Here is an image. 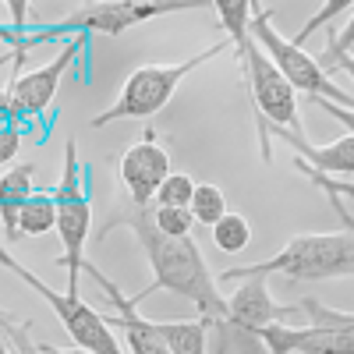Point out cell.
<instances>
[{"label": "cell", "mask_w": 354, "mask_h": 354, "mask_svg": "<svg viewBox=\"0 0 354 354\" xmlns=\"http://www.w3.org/2000/svg\"><path fill=\"white\" fill-rule=\"evenodd\" d=\"M301 315L312 319V326H283L273 322L259 337L270 347V354H354V312L326 308L319 298L298 301Z\"/></svg>", "instance_id": "8"}, {"label": "cell", "mask_w": 354, "mask_h": 354, "mask_svg": "<svg viewBox=\"0 0 354 354\" xmlns=\"http://www.w3.org/2000/svg\"><path fill=\"white\" fill-rule=\"evenodd\" d=\"M344 11H354V4H347V0H330V4H322L319 15H312V18L305 21V28H298V36H294L290 43H294V46H305V43L312 39V32L326 28V25H330L337 15H344Z\"/></svg>", "instance_id": "22"}, {"label": "cell", "mask_w": 354, "mask_h": 354, "mask_svg": "<svg viewBox=\"0 0 354 354\" xmlns=\"http://www.w3.org/2000/svg\"><path fill=\"white\" fill-rule=\"evenodd\" d=\"M39 354H93V351H85V347H53V344H36Z\"/></svg>", "instance_id": "27"}, {"label": "cell", "mask_w": 354, "mask_h": 354, "mask_svg": "<svg viewBox=\"0 0 354 354\" xmlns=\"http://www.w3.org/2000/svg\"><path fill=\"white\" fill-rule=\"evenodd\" d=\"M351 50H354V11H351V18H347V25L340 28V36L326 43V53H322V61H319V64H322V68H326L330 61H337V57H347Z\"/></svg>", "instance_id": "23"}, {"label": "cell", "mask_w": 354, "mask_h": 354, "mask_svg": "<svg viewBox=\"0 0 354 354\" xmlns=\"http://www.w3.org/2000/svg\"><path fill=\"white\" fill-rule=\"evenodd\" d=\"M0 135H4V138H0V163L11 167V160H15V153H18V138H21L11 117H4V131H0Z\"/></svg>", "instance_id": "24"}, {"label": "cell", "mask_w": 354, "mask_h": 354, "mask_svg": "<svg viewBox=\"0 0 354 354\" xmlns=\"http://www.w3.org/2000/svg\"><path fill=\"white\" fill-rule=\"evenodd\" d=\"M85 50V36H75L61 46V53L50 57L46 64L32 68V71H18L15 78H8V88H4V117H36L43 113L53 96H57V88H61V78L75 68L78 61V53Z\"/></svg>", "instance_id": "9"}, {"label": "cell", "mask_w": 354, "mask_h": 354, "mask_svg": "<svg viewBox=\"0 0 354 354\" xmlns=\"http://www.w3.org/2000/svg\"><path fill=\"white\" fill-rule=\"evenodd\" d=\"M117 174H121V185H124V192L135 205H153L156 202L163 181L170 177V153L160 145L153 128L124 149L121 163H117Z\"/></svg>", "instance_id": "11"}, {"label": "cell", "mask_w": 354, "mask_h": 354, "mask_svg": "<svg viewBox=\"0 0 354 354\" xmlns=\"http://www.w3.org/2000/svg\"><path fill=\"white\" fill-rule=\"evenodd\" d=\"M213 241L220 252L227 255H238L252 245V223L241 216V213H227L216 227H213Z\"/></svg>", "instance_id": "18"}, {"label": "cell", "mask_w": 354, "mask_h": 354, "mask_svg": "<svg viewBox=\"0 0 354 354\" xmlns=\"http://www.w3.org/2000/svg\"><path fill=\"white\" fill-rule=\"evenodd\" d=\"M230 39H220L216 46H205L202 53L188 57V61H177V64H142L128 75V82L121 85V93H117V100L100 110L93 121V128H106V124H117V121H145V117H153L160 113L174 93H177V85H181L192 71H198L205 61H213V57L220 50H227Z\"/></svg>", "instance_id": "4"}, {"label": "cell", "mask_w": 354, "mask_h": 354, "mask_svg": "<svg viewBox=\"0 0 354 354\" xmlns=\"http://www.w3.org/2000/svg\"><path fill=\"white\" fill-rule=\"evenodd\" d=\"M153 220L167 238H192V227H195L192 209H160V205H153Z\"/></svg>", "instance_id": "21"}, {"label": "cell", "mask_w": 354, "mask_h": 354, "mask_svg": "<svg viewBox=\"0 0 354 354\" xmlns=\"http://www.w3.org/2000/svg\"><path fill=\"white\" fill-rule=\"evenodd\" d=\"M192 216H195V223H202V227H216L223 216H227V198H223V192L216 188V185H198L195 188V198H192Z\"/></svg>", "instance_id": "19"}, {"label": "cell", "mask_w": 354, "mask_h": 354, "mask_svg": "<svg viewBox=\"0 0 354 354\" xmlns=\"http://www.w3.org/2000/svg\"><path fill=\"white\" fill-rule=\"evenodd\" d=\"M230 322L220 337H227L230 330H252L262 333L273 322H283L287 315H301V305H277L270 287H266V277H248L238 290L230 294Z\"/></svg>", "instance_id": "13"}, {"label": "cell", "mask_w": 354, "mask_h": 354, "mask_svg": "<svg viewBox=\"0 0 354 354\" xmlns=\"http://www.w3.org/2000/svg\"><path fill=\"white\" fill-rule=\"evenodd\" d=\"M216 15H220V28L227 32V39L238 46L241 68H245V82L252 88L255 113H259L262 156L270 160V135H266L270 128H287V131L301 135L298 88L280 75V68L255 43V36H252V4H245V0H223V4H216Z\"/></svg>", "instance_id": "2"}, {"label": "cell", "mask_w": 354, "mask_h": 354, "mask_svg": "<svg viewBox=\"0 0 354 354\" xmlns=\"http://www.w3.org/2000/svg\"><path fill=\"white\" fill-rule=\"evenodd\" d=\"M326 71L333 75V71H347L351 78H354V53H347V57H337V61H330L326 64Z\"/></svg>", "instance_id": "26"}, {"label": "cell", "mask_w": 354, "mask_h": 354, "mask_svg": "<svg viewBox=\"0 0 354 354\" xmlns=\"http://www.w3.org/2000/svg\"><path fill=\"white\" fill-rule=\"evenodd\" d=\"M248 277H287V280H347L354 277V234H298L277 255L223 270L220 280H248Z\"/></svg>", "instance_id": "3"}, {"label": "cell", "mask_w": 354, "mask_h": 354, "mask_svg": "<svg viewBox=\"0 0 354 354\" xmlns=\"http://www.w3.org/2000/svg\"><path fill=\"white\" fill-rule=\"evenodd\" d=\"M312 106H319L322 113H330L333 121H340V124L347 128V135H354V110H347V106H337L333 100H312Z\"/></svg>", "instance_id": "25"}, {"label": "cell", "mask_w": 354, "mask_h": 354, "mask_svg": "<svg viewBox=\"0 0 354 354\" xmlns=\"http://www.w3.org/2000/svg\"><path fill=\"white\" fill-rule=\"evenodd\" d=\"M252 36L298 93H305L308 100H333L337 106L354 110V96L344 93V88L333 82V75L322 68L312 53H305V46H294L290 39H283L277 32L270 11H266L262 4H252Z\"/></svg>", "instance_id": "5"}, {"label": "cell", "mask_w": 354, "mask_h": 354, "mask_svg": "<svg viewBox=\"0 0 354 354\" xmlns=\"http://www.w3.org/2000/svg\"><path fill=\"white\" fill-rule=\"evenodd\" d=\"M195 181L188 174H170L167 181H163V188H160V195H156V202L153 205H160V209H192V198H195Z\"/></svg>", "instance_id": "20"}, {"label": "cell", "mask_w": 354, "mask_h": 354, "mask_svg": "<svg viewBox=\"0 0 354 354\" xmlns=\"http://www.w3.org/2000/svg\"><path fill=\"white\" fill-rule=\"evenodd\" d=\"M57 198V238H61V266L68 273L64 290H78V273H85V245H88V230H93V202H88L82 177H78V142L68 138L64 145V174L53 185Z\"/></svg>", "instance_id": "6"}, {"label": "cell", "mask_w": 354, "mask_h": 354, "mask_svg": "<svg viewBox=\"0 0 354 354\" xmlns=\"http://www.w3.org/2000/svg\"><path fill=\"white\" fill-rule=\"evenodd\" d=\"M4 354H11V351H8V347H4Z\"/></svg>", "instance_id": "28"}, {"label": "cell", "mask_w": 354, "mask_h": 354, "mask_svg": "<svg viewBox=\"0 0 354 354\" xmlns=\"http://www.w3.org/2000/svg\"><path fill=\"white\" fill-rule=\"evenodd\" d=\"M0 262H4V270L15 273L25 287H32L39 298L57 312V319H61V326L64 333L75 340V347H85V351H93V354H124L121 344H117V337L110 333L106 326V315H100L88 301L78 298V290H53L46 280H39L32 270H25V266L8 252V248H0Z\"/></svg>", "instance_id": "7"}, {"label": "cell", "mask_w": 354, "mask_h": 354, "mask_svg": "<svg viewBox=\"0 0 354 354\" xmlns=\"http://www.w3.org/2000/svg\"><path fill=\"white\" fill-rule=\"evenodd\" d=\"M36 195V167L32 163H15L4 170L0 177V209H4V241H18V230H15V220H18V205L28 202Z\"/></svg>", "instance_id": "15"}, {"label": "cell", "mask_w": 354, "mask_h": 354, "mask_svg": "<svg viewBox=\"0 0 354 354\" xmlns=\"http://www.w3.org/2000/svg\"><path fill=\"white\" fill-rule=\"evenodd\" d=\"M117 227H128L135 234L145 259H149V266H153V283L145 287L138 298H131L135 305L142 298H149V294H156V290H170V294H177V298L192 301L198 308V319H205L220 333L227 330L230 301L220 298L216 280L209 273V266H205L195 238H167L153 220V205H135L131 198H128V205H121V209L113 213V220L100 230V238H106V234L117 230Z\"/></svg>", "instance_id": "1"}, {"label": "cell", "mask_w": 354, "mask_h": 354, "mask_svg": "<svg viewBox=\"0 0 354 354\" xmlns=\"http://www.w3.org/2000/svg\"><path fill=\"white\" fill-rule=\"evenodd\" d=\"M85 277H93V283L117 305V315H106V326L124 333L128 354H170V344H167V337H163V330H160V322L142 319V315H138V305H135L113 280L103 277L100 266L85 262Z\"/></svg>", "instance_id": "12"}, {"label": "cell", "mask_w": 354, "mask_h": 354, "mask_svg": "<svg viewBox=\"0 0 354 354\" xmlns=\"http://www.w3.org/2000/svg\"><path fill=\"white\" fill-rule=\"evenodd\" d=\"M160 330L170 344V354H209V322L205 319H167Z\"/></svg>", "instance_id": "17"}, {"label": "cell", "mask_w": 354, "mask_h": 354, "mask_svg": "<svg viewBox=\"0 0 354 354\" xmlns=\"http://www.w3.org/2000/svg\"><path fill=\"white\" fill-rule=\"evenodd\" d=\"M188 8H198V4H188V0H181V4H156V0H110V4H85L78 8L75 15H68L61 21V28H78V36L85 32H100V36H121L128 32V28L149 21L156 15H170V11H188Z\"/></svg>", "instance_id": "10"}, {"label": "cell", "mask_w": 354, "mask_h": 354, "mask_svg": "<svg viewBox=\"0 0 354 354\" xmlns=\"http://www.w3.org/2000/svg\"><path fill=\"white\" fill-rule=\"evenodd\" d=\"M15 230H18V238H43V234L57 230V198H53V192H36L28 202H21Z\"/></svg>", "instance_id": "16"}, {"label": "cell", "mask_w": 354, "mask_h": 354, "mask_svg": "<svg viewBox=\"0 0 354 354\" xmlns=\"http://www.w3.org/2000/svg\"><path fill=\"white\" fill-rule=\"evenodd\" d=\"M270 131H277V138H283L290 149L298 153V160H305L312 170L326 174V177H337V181L354 177V135H340L330 145H312L298 131H287V128H270Z\"/></svg>", "instance_id": "14"}]
</instances>
